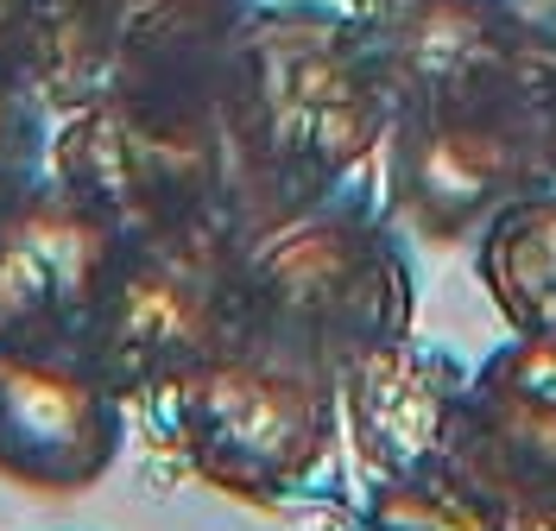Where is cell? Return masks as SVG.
<instances>
[{
	"label": "cell",
	"mask_w": 556,
	"mask_h": 531,
	"mask_svg": "<svg viewBox=\"0 0 556 531\" xmlns=\"http://www.w3.org/2000/svg\"><path fill=\"white\" fill-rule=\"evenodd\" d=\"M241 7L247 0H108L114 33H121V89L114 96L208 76L222 64V45L235 33Z\"/></svg>",
	"instance_id": "cell-12"
},
{
	"label": "cell",
	"mask_w": 556,
	"mask_h": 531,
	"mask_svg": "<svg viewBox=\"0 0 556 531\" xmlns=\"http://www.w3.org/2000/svg\"><path fill=\"white\" fill-rule=\"evenodd\" d=\"M172 405V437L208 488L273 506L304 488L336 450L342 387L304 361L235 342L190 380L159 392Z\"/></svg>",
	"instance_id": "cell-6"
},
{
	"label": "cell",
	"mask_w": 556,
	"mask_h": 531,
	"mask_svg": "<svg viewBox=\"0 0 556 531\" xmlns=\"http://www.w3.org/2000/svg\"><path fill=\"white\" fill-rule=\"evenodd\" d=\"M38 0H0V76L26 83V51H33Z\"/></svg>",
	"instance_id": "cell-15"
},
{
	"label": "cell",
	"mask_w": 556,
	"mask_h": 531,
	"mask_svg": "<svg viewBox=\"0 0 556 531\" xmlns=\"http://www.w3.org/2000/svg\"><path fill=\"white\" fill-rule=\"evenodd\" d=\"M121 235L64 184L0 210V336H76Z\"/></svg>",
	"instance_id": "cell-9"
},
{
	"label": "cell",
	"mask_w": 556,
	"mask_h": 531,
	"mask_svg": "<svg viewBox=\"0 0 556 531\" xmlns=\"http://www.w3.org/2000/svg\"><path fill=\"white\" fill-rule=\"evenodd\" d=\"M121 392L76 336H0V481L89 494L121 456Z\"/></svg>",
	"instance_id": "cell-7"
},
{
	"label": "cell",
	"mask_w": 556,
	"mask_h": 531,
	"mask_svg": "<svg viewBox=\"0 0 556 531\" xmlns=\"http://www.w3.org/2000/svg\"><path fill=\"white\" fill-rule=\"evenodd\" d=\"M544 121H551V177H556V26L544 33Z\"/></svg>",
	"instance_id": "cell-16"
},
{
	"label": "cell",
	"mask_w": 556,
	"mask_h": 531,
	"mask_svg": "<svg viewBox=\"0 0 556 531\" xmlns=\"http://www.w3.org/2000/svg\"><path fill=\"white\" fill-rule=\"evenodd\" d=\"M437 475L500 526L556 513V336H513L468 367Z\"/></svg>",
	"instance_id": "cell-8"
},
{
	"label": "cell",
	"mask_w": 556,
	"mask_h": 531,
	"mask_svg": "<svg viewBox=\"0 0 556 531\" xmlns=\"http://www.w3.org/2000/svg\"><path fill=\"white\" fill-rule=\"evenodd\" d=\"M386 102V190L424 241L481 235L551 184L544 38L500 0H392L367 26Z\"/></svg>",
	"instance_id": "cell-1"
},
{
	"label": "cell",
	"mask_w": 556,
	"mask_h": 531,
	"mask_svg": "<svg viewBox=\"0 0 556 531\" xmlns=\"http://www.w3.org/2000/svg\"><path fill=\"white\" fill-rule=\"evenodd\" d=\"M215 71L127 89L64 114L51 127V184L89 203L121 241L190 222L247 228L241 159L228 140Z\"/></svg>",
	"instance_id": "cell-4"
},
{
	"label": "cell",
	"mask_w": 556,
	"mask_h": 531,
	"mask_svg": "<svg viewBox=\"0 0 556 531\" xmlns=\"http://www.w3.org/2000/svg\"><path fill=\"white\" fill-rule=\"evenodd\" d=\"M354 531H506L486 506L455 494L443 475H412V481H374V500Z\"/></svg>",
	"instance_id": "cell-13"
},
{
	"label": "cell",
	"mask_w": 556,
	"mask_h": 531,
	"mask_svg": "<svg viewBox=\"0 0 556 531\" xmlns=\"http://www.w3.org/2000/svg\"><path fill=\"white\" fill-rule=\"evenodd\" d=\"M76 342L121 399H159L241 342V228L190 222L114 248Z\"/></svg>",
	"instance_id": "cell-5"
},
{
	"label": "cell",
	"mask_w": 556,
	"mask_h": 531,
	"mask_svg": "<svg viewBox=\"0 0 556 531\" xmlns=\"http://www.w3.org/2000/svg\"><path fill=\"white\" fill-rule=\"evenodd\" d=\"M475 273L513 336H556V177L486 222Z\"/></svg>",
	"instance_id": "cell-11"
},
{
	"label": "cell",
	"mask_w": 556,
	"mask_h": 531,
	"mask_svg": "<svg viewBox=\"0 0 556 531\" xmlns=\"http://www.w3.org/2000/svg\"><path fill=\"white\" fill-rule=\"evenodd\" d=\"M468 387V367L443 349H424L412 336L374 349L342 374V418L354 450L374 468V481H412L437 475L450 443L455 405Z\"/></svg>",
	"instance_id": "cell-10"
},
{
	"label": "cell",
	"mask_w": 556,
	"mask_h": 531,
	"mask_svg": "<svg viewBox=\"0 0 556 531\" xmlns=\"http://www.w3.org/2000/svg\"><path fill=\"white\" fill-rule=\"evenodd\" d=\"M215 89L241 159L247 228L342 190L392 121L367 26L323 7H241Z\"/></svg>",
	"instance_id": "cell-2"
},
{
	"label": "cell",
	"mask_w": 556,
	"mask_h": 531,
	"mask_svg": "<svg viewBox=\"0 0 556 531\" xmlns=\"http://www.w3.org/2000/svg\"><path fill=\"white\" fill-rule=\"evenodd\" d=\"M51 184V108L20 76H0V210Z\"/></svg>",
	"instance_id": "cell-14"
},
{
	"label": "cell",
	"mask_w": 556,
	"mask_h": 531,
	"mask_svg": "<svg viewBox=\"0 0 556 531\" xmlns=\"http://www.w3.org/2000/svg\"><path fill=\"white\" fill-rule=\"evenodd\" d=\"M412 260L392 222L348 190L241 228V342L304 361L336 387L354 361L412 336Z\"/></svg>",
	"instance_id": "cell-3"
}]
</instances>
